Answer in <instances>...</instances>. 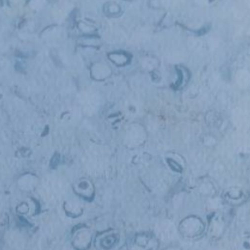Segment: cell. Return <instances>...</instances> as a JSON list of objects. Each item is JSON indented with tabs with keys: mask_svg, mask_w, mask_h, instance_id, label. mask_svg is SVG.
I'll list each match as a JSON object with an SVG mask.
<instances>
[{
	"mask_svg": "<svg viewBox=\"0 0 250 250\" xmlns=\"http://www.w3.org/2000/svg\"><path fill=\"white\" fill-rule=\"evenodd\" d=\"M176 70L177 71V73L178 79L176 83H175V84H174V87L177 89V88H179L182 85L184 80V75L182 71L179 69L178 67H176Z\"/></svg>",
	"mask_w": 250,
	"mask_h": 250,
	"instance_id": "cell-3",
	"label": "cell"
},
{
	"mask_svg": "<svg viewBox=\"0 0 250 250\" xmlns=\"http://www.w3.org/2000/svg\"><path fill=\"white\" fill-rule=\"evenodd\" d=\"M92 235L86 227H80L73 235V245L78 250H86L90 245Z\"/></svg>",
	"mask_w": 250,
	"mask_h": 250,
	"instance_id": "cell-1",
	"label": "cell"
},
{
	"mask_svg": "<svg viewBox=\"0 0 250 250\" xmlns=\"http://www.w3.org/2000/svg\"><path fill=\"white\" fill-rule=\"evenodd\" d=\"M210 27L209 26H206L202 28L199 29V30L193 31L194 33L198 36H201L207 33L208 31L210 30Z\"/></svg>",
	"mask_w": 250,
	"mask_h": 250,
	"instance_id": "cell-4",
	"label": "cell"
},
{
	"mask_svg": "<svg viewBox=\"0 0 250 250\" xmlns=\"http://www.w3.org/2000/svg\"><path fill=\"white\" fill-rule=\"evenodd\" d=\"M118 240V235L117 234H108L100 239V245L104 249L109 250L116 244Z\"/></svg>",
	"mask_w": 250,
	"mask_h": 250,
	"instance_id": "cell-2",
	"label": "cell"
}]
</instances>
